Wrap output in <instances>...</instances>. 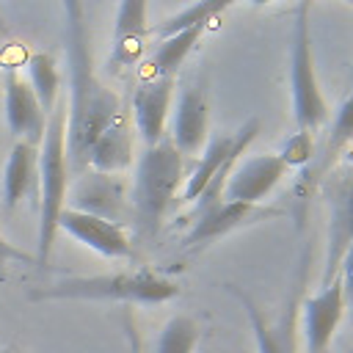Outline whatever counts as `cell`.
<instances>
[{"label":"cell","mask_w":353,"mask_h":353,"mask_svg":"<svg viewBox=\"0 0 353 353\" xmlns=\"http://www.w3.org/2000/svg\"><path fill=\"white\" fill-rule=\"evenodd\" d=\"M66 14V63H69V102H66V160L83 174L88 149L99 132L121 113L116 91H110L94 72L88 47V28L80 3H63Z\"/></svg>","instance_id":"6da1fadb"},{"label":"cell","mask_w":353,"mask_h":353,"mask_svg":"<svg viewBox=\"0 0 353 353\" xmlns=\"http://www.w3.org/2000/svg\"><path fill=\"white\" fill-rule=\"evenodd\" d=\"M182 185H185V157L174 149L168 135L160 143L146 146L138 160L130 190V207L138 234L154 237L160 232L168 210L182 193Z\"/></svg>","instance_id":"7a4b0ae2"},{"label":"cell","mask_w":353,"mask_h":353,"mask_svg":"<svg viewBox=\"0 0 353 353\" xmlns=\"http://www.w3.org/2000/svg\"><path fill=\"white\" fill-rule=\"evenodd\" d=\"M179 295V284L157 270H124L102 276H69L44 290L30 292V301H116L157 306Z\"/></svg>","instance_id":"3957f363"},{"label":"cell","mask_w":353,"mask_h":353,"mask_svg":"<svg viewBox=\"0 0 353 353\" xmlns=\"http://www.w3.org/2000/svg\"><path fill=\"white\" fill-rule=\"evenodd\" d=\"M39 182H41V199H39V251L36 262H47L58 218L66 207V190H69V160H66V102L58 99L55 110L47 116V130L41 138L39 152Z\"/></svg>","instance_id":"277c9868"},{"label":"cell","mask_w":353,"mask_h":353,"mask_svg":"<svg viewBox=\"0 0 353 353\" xmlns=\"http://www.w3.org/2000/svg\"><path fill=\"white\" fill-rule=\"evenodd\" d=\"M259 130H262L259 116H251L234 132H212L207 138L199 163L185 174V185H182V201L196 204L193 215L221 201L226 179L232 176V171L237 168V163L243 160L245 149L254 143Z\"/></svg>","instance_id":"5b68a950"},{"label":"cell","mask_w":353,"mask_h":353,"mask_svg":"<svg viewBox=\"0 0 353 353\" xmlns=\"http://www.w3.org/2000/svg\"><path fill=\"white\" fill-rule=\"evenodd\" d=\"M290 91H292V116L298 130L314 132L320 130L331 110L320 91L314 52H312V30H309V3L295 6L292 19V50H290Z\"/></svg>","instance_id":"8992f818"},{"label":"cell","mask_w":353,"mask_h":353,"mask_svg":"<svg viewBox=\"0 0 353 353\" xmlns=\"http://www.w3.org/2000/svg\"><path fill=\"white\" fill-rule=\"evenodd\" d=\"M328 201V251L320 276V287L331 284L339 273V265L353 245V168L339 163L320 182Z\"/></svg>","instance_id":"52a82bcc"},{"label":"cell","mask_w":353,"mask_h":353,"mask_svg":"<svg viewBox=\"0 0 353 353\" xmlns=\"http://www.w3.org/2000/svg\"><path fill=\"white\" fill-rule=\"evenodd\" d=\"M66 207L121 226L132 215L130 185L124 174H99L88 168L66 190Z\"/></svg>","instance_id":"ba28073f"},{"label":"cell","mask_w":353,"mask_h":353,"mask_svg":"<svg viewBox=\"0 0 353 353\" xmlns=\"http://www.w3.org/2000/svg\"><path fill=\"white\" fill-rule=\"evenodd\" d=\"M284 210L279 207H268V204H237V201H218L210 210L199 212L190 218V232L185 234L182 245L188 251H199L204 245H210L218 237H226L232 232L248 229L259 221H270V218H281Z\"/></svg>","instance_id":"9c48e42d"},{"label":"cell","mask_w":353,"mask_h":353,"mask_svg":"<svg viewBox=\"0 0 353 353\" xmlns=\"http://www.w3.org/2000/svg\"><path fill=\"white\" fill-rule=\"evenodd\" d=\"M287 165L276 152L254 154L237 163L232 176L223 185L221 201H237V204H262L273 188L287 176Z\"/></svg>","instance_id":"30bf717a"},{"label":"cell","mask_w":353,"mask_h":353,"mask_svg":"<svg viewBox=\"0 0 353 353\" xmlns=\"http://www.w3.org/2000/svg\"><path fill=\"white\" fill-rule=\"evenodd\" d=\"M345 295L339 279L320 287L301 306V331L306 342V353H325L342 317H345Z\"/></svg>","instance_id":"8fae6325"},{"label":"cell","mask_w":353,"mask_h":353,"mask_svg":"<svg viewBox=\"0 0 353 353\" xmlns=\"http://www.w3.org/2000/svg\"><path fill=\"white\" fill-rule=\"evenodd\" d=\"M146 39H149L146 3L143 0L119 3L116 22H113V39H110V55L105 61V69L110 74H121L124 69H132L146 52Z\"/></svg>","instance_id":"7c38bea8"},{"label":"cell","mask_w":353,"mask_h":353,"mask_svg":"<svg viewBox=\"0 0 353 353\" xmlns=\"http://www.w3.org/2000/svg\"><path fill=\"white\" fill-rule=\"evenodd\" d=\"M350 146H353V88L342 99V105H339V110L334 116V124H331L328 141L323 146V154L303 168V176L295 185V196H298L301 204H306V199L312 196L314 188H320V182L328 176V171L342 163V157H345V152Z\"/></svg>","instance_id":"4fadbf2b"},{"label":"cell","mask_w":353,"mask_h":353,"mask_svg":"<svg viewBox=\"0 0 353 353\" xmlns=\"http://www.w3.org/2000/svg\"><path fill=\"white\" fill-rule=\"evenodd\" d=\"M58 229L66 232L69 237H74L77 243H83L85 248L97 251L99 256H108V259L132 256V243H130L124 226H119V223H110V221H102V218L63 207V212L58 218Z\"/></svg>","instance_id":"5bb4252c"},{"label":"cell","mask_w":353,"mask_h":353,"mask_svg":"<svg viewBox=\"0 0 353 353\" xmlns=\"http://www.w3.org/2000/svg\"><path fill=\"white\" fill-rule=\"evenodd\" d=\"M176 77H146L132 94V119L135 130L146 146H154L165 138L168 110L174 99Z\"/></svg>","instance_id":"9a60e30c"},{"label":"cell","mask_w":353,"mask_h":353,"mask_svg":"<svg viewBox=\"0 0 353 353\" xmlns=\"http://www.w3.org/2000/svg\"><path fill=\"white\" fill-rule=\"evenodd\" d=\"M3 91H6V124L17 135V141H25L30 146H39L47 130V113L41 110L36 94L30 85L17 74H3Z\"/></svg>","instance_id":"2e32d148"},{"label":"cell","mask_w":353,"mask_h":353,"mask_svg":"<svg viewBox=\"0 0 353 353\" xmlns=\"http://www.w3.org/2000/svg\"><path fill=\"white\" fill-rule=\"evenodd\" d=\"M207 138H210V132H207V99H204V91L196 88V85H185L179 91V97H176L168 141L174 143V149L182 157H193V154H201Z\"/></svg>","instance_id":"e0dca14e"},{"label":"cell","mask_w":353,"mask_h":353,"mask_svg":"<svg viewBox=\"0 0 353 353\" xmlns=\"http://www.w3.org/2000/svg\"><path fill=\"white\" fill-rule=\"evenodd\" d=\"M226 290L240 301V306L245 309V317L251 323V334L256 342V353H298V342H295V314L287 312L281 314L276 323H270L262 309L251 301V295L240 292L234 284H226Z\"/></svg>","instance_id":"ac0fdd59"},{"label":"cell","mask_w":353,"mask_h":353,"mask_svg":"<svg viewBox=\"0 0 353 353\" xmlns=\"http://www.w3.org/2000/svg\"><path fill=\"white\" fill-rule=\"evenodd\" d=\"M132 165V130L124 113H119L94 141L88 149L85 171H99V174H124Z\"/></svg>","instance_id":"d6986e66"},{"label":"cell","mask_w":353,"mask_h":353,"mask_svg":"<svg viewBox=\"0 0 353 353\" xmlns=\"http://www.w3.org/2000/svg\"><path fill=\"white\" fill-rule=\"evenodd\" d=\"M36 163H39L36 146L17 141L8 149V160H6V171H3V210L6 212H11L30 190Z\"/></svg>","instance_id":"ffe728a7"},{"label":"cell","mask_w":353,"mask_h":353,"mask_svg":"<svg viewBox=\"0 0 353 353\" xmlns=\"http://www.w3.org/2000/svg\"><path fill=\"white\" fill-rule=\"evenodd\" d=\"M210 22H199L188 30H179L168 39H163L152 55V63H149V77H176L179 66L185 63V58L193 52V47L199 44V39L204 36Z\"/></svg>","instance_id":"44dd1931"},{"label":"cell","mask_w":353,"mask_h":353,"mask_svg":"<svg viewBox=\"0 0 353 353\" xmlns=\"http://www.w3.org/2000/svg\"><path fill=\"white\" fill-rule=\"evenodd\" d=\"M28 74H30V91L36 94L41 110L50 116L58 105V94H61V72L58 63L50 52H33L28 58Z\"/></svg>","instance_id":"7402d4cb"},{"label":"cell","mask_w":353,"mask_h":353,"mask_svg":"<svg viewBox=\"0 0 353 353\" xmlns=\"http://www.w3.org/2000/svg\"><path fill=\"white\" fill-rule=\"evenodd\" d=\"M229 6H232V3H226V0H199V3H190V6H185L182 11H176V14L165 17L163 22H157V25L152 28V33L163 41V39L179 33V30H188V28L199 25V22H212V19H215L218 14H223Z\"/></svg>","instance_id":"603a6c76"},{"label":"cell","mask_w":353,"mask_h":353,"mask_svg":"<svg viewBox=\"0 0 353 353\" xmlns=\"http://www.w3.org/2000/svg\"><path fill=\"white\" fill-rule=\"evenodd\" d=\"M199 336H201V328L193 317L188 314H174L160 336H157V345H154V353H193L196 345H199Z\"/></svg>","instance_id":"cb8c5ba5"},{"label":"cell","mask_w":353,"mask_h":353,"mask_svg":"<svg viewBox=\"0 0 353 353\" xmlns=\"http://www.w3.org/2000/svg\"><path fill=\"white\" fill-rule=\"evenodd\" d=\"M276 154L281 157V163H284L287 168H306V165L314 160V141H312V132L295 130V132L284 141L281 152H276Z\"/></svg>","instance_id":"d4e9b609"},{"label":"cell","mask_w":353,"mask_h":353,"mask_svg":"<svg viewBox=\"0 0 353 353\" xmlns=\"http://www.w3.org/2000/svg\"><path fill=\"white\" fill-rule=\"evenodd\" d=\"M339 284H342V295H345V306L353 309V245L347 248L342 265H339V273H336Z\"/></svg>","instance_id":"484cf974"},{"label":"cell","mask_w":353,"mask_h":353,"mask_svg":"<svg viewBox=\"0 0 353 353\" xmlns=\"http://www.w3.org/2000/svg\"><path fill=\"white\" fill-rule=\"evenodd\" d=\"M8 262H33V256H30V254H25L22 248L11 245V243L0 234V273H3V268H6Z\"/></svg>","instance_id":"4316f807"},{"label":"cell","mask_w":353,"mask_h":353,"mask_svg":"<svg viewBox=\"0 0 353 353\" xmlns=\"http://www.w3.org/2000/svg\"><path fill=\"white\" fill-rule=\"evenodd\" d=\"M0 353H17V350H11V347H3V350H0Z\"/></svg>","instance_id":"83f0119b"}]
</instances>
